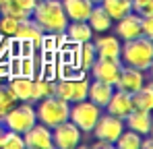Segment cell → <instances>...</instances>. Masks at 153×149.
<instances>
[{
	"label": "cell",
	"instance_id": "cell-1",
	"mask_svg": "<svg viewBox=\"0 0 153 149\" xmlns=\"http://www.w3.org/2000/svg\"><path fill=\"white\" fill-rule=\"evenodd\" d=\"M31 19L39 25L46 33H64L66 31V13L62 8L60 0H37L33 10H31Z\"/></svg>",
	"mask_w": 153,
	"mask_h": 149
},
{
	"label": "cell",
	"instance_id": "cell-2",
	"mask_svg": "<svg viewBox=\"0 0 153 149\" xmlns=\"http://www.w3.org/2000/svg\"><path fill=\"white\" fill-rule=\"evenodd\" d=\"M120 56L126 66L139 69V71H149L153 64V39L139 35L134 39H126L124 46L120 48Z\"/></svg>",
	"mask_w": 153,
	"mask_h": 149
},
{
	"label": "cell",
	"instance_id": "cell-3",
	"mask_svg": "<svg viewBox=\"0 0 153 149\" xmlns=\"http://www.w3.org/2000/svg\"><path fill=\"white\" fill-rule=\"evenodd\" d=\"M68 112H71V104L64 101V99L56 98V95H48L39 101L37 106V120L42 124H46L48 128H54L56 124L68 120Z\"/></svg>",
	"mask_w": 153,
	"mask_h": 149
},
{
	"label": "cell",
	"instance_id": "cell-4",
	"mask_svg": "<svg viewBox=\"0 0 153 149\" xmlns=\"http://www.w3.org/2000/svg\"><path fill=\"white\" fill-rule=\"evenodd\" d=\"M100 114H102L100 106H95L93 101L81 99V101H75V106L71 108L68 120L75 124L81 133H91L95 122H97V118H100Z\"/></svg>",
	"mask_w": 153,
	"mask_h": 149
},
{
	"label": "cell",
	"instance_id": "cell-5",
	"mask_svg": "<svg viewBox=\"0 0 153 149\" xmlns=\"http://www.w3.org/2000/svg\"><path fill=\"white\" fill-rule=\"evenodd\" d=\"M35 122H37V116H35V110L29 104H23L19 108H10L6 114L0 116V124L6 130H15L19 135H23L25 130H29Z\"/></svg>",
	"mask_w": 153,
	"mask_h": 149
},
{
	"label": "cell",
	"instance_id": "cell-6",
	"mask_svg": "<svg viewBox=\"0 0 153 149\" xmlns=\"http://www.w3.org/2000/svg\"><path fill=\"white\" fill-rule=\"evenodd\" d=\"M87 89H89V83L85 79H62L54 83V95L68 104L87 99Z\"/></svg>",
	"mask_w": 153,
	"mask_h": 149
},
{
	"label": "cell",
	"instance_id": "cell-7",
	"mask_svg": "<svg viewBox=\"0 0 153 149\" xmlns=\"http://www.w3.org/2000/svg\"><path fill=\"white\" fill-rule=\"evenodd\" d=\"M124 130V120L118 118V116H112V114H100L97 122L93 126V135L102 141H108V143H114L118 139V135Z\"/></svg>",
	"mask_w": 153,
	"mask_h": 149
},
{
	"label": "cell",
	"instance_id": "cell-8",
	"mask_svg": "<svg viewBox=\"0 0 153 149\" xmlns=\"http://www.w3.org/2000/svg\"><path fill=\"white\" fill-rule=\"evenodd\" d=\"M44 35H46V31L29 17V19L19 21L17 31H15L13 37H17L21 44H25V46H29V48H39V46L44 44Z\"/></svg>",
	"mask_w": 153,
	"mask_h": 149
},
{
	"label": "cell",
	"instance_id": "cell-9",
	"mask_svg": "<svg viewBox=\"0 0 153 149\" xmlns=\"http://www.w3.org/2000/svg\"><path fill=\"white\" fill-rule=\"evenodd\" d=\"M52 141H54V147H58V149H73L81 141V130L71 120H64V122L54 126Z\"/></svg>",
	"mask_w": 153,
	"mask_h": 149
},
{
	"label": "cell",
	"instance_id": "cell-10",
	"mask_svg": "<svg viewBox=\"0 0 153 149\" xmlns=\"http://www.w3.org/2000/svg\"><path fill=\"white\" fill-rule=\"evenodd\" d=\"M120 58H95V62L91 64V73L95 79L105 81V83H116L118 74H120Z\"/></svg>",
	"mask_w": 153,
	"mask_h": 149
},
{
	"label": "cell",
	"instance_id": "cell-11",
	"mask_svg": "<svg viewBox=\"0 0 153 149\" xmlns=\"http://www.w3.org/2000/svg\"><path fill=\"white\" fill-rule=\"evenodd\" d=\"M23 141H25V147L31 149H52L54 147V141H52V133L46 124H33L29 130L23 133Z\"/></svg>",
	"mask_w": 153,
	"mask_h": 149
},
{
	"label": "cell",
	"instance_id": "cell-12",
	"mask_svg": "<svg viewBox=\"0 0 153 149\" xmlns=\"http://www.w3.org/2000/svg\"><path fill=\"white\" fill-rule=\"evenodd\" d=\"M145 85V74L139 69H132V66H122L120 69V74H118V81L114 83L116 89H122V91H128V93H134L137 89H141Z\"/></svg>",
	"mask_w": 153,
	"mask_h": 149
},
{
	"label": "cell",
	"instance_id": "cell-13",
	"mask_svg": "<svg viewBox=\"0 0 153 149\" xmlns=\"http://www.w3.org/2000/svg\"><path fill=\"white\" fill-rule=\"evenodd\" d=\"M35 2L37 0H0V15L15 17L17 21L29 19Z\"/></svg>",
	"mask_w": 153,
	"mask_h": 149
},
{
	"label": "cell",
	"instance_id": "cell-14",
	"mask_svg": "<svg viewBox=\"0 0 153 149\" xmlns=\"http://www.w3.org/2000/svg\"><path fill=\"white\" fill-rule=\"evenodd\" d=\"M105 110H108V114L118 116V118L124 120L126 114L132 110V98H130V93L122 91V89H114L112 98L108 99V104H105Z\"/></svg>",
	"mask_w": 153,
	"mask_h": 149
},
{
	"label": "cell",
	"instance_id": "cell-15",
	"mask_svg": "<svg viewBox=\"0 0 153 149\" xmlns=\"http://www.w3.org/2000/svg\"><path fill=\"white\" fill-rule=\"evenodd\" d=\"M116 33H118V37H122L124 42L126 39H134V37H139V35H143V31H141V17L137 15V13H128L124 15L122 19H118V25H116Z\"/></svg>",
	"mask_w": 153,
	"mask_h": 149
},
{
	"label": "cell",
	"instance_id": "cell-16",
	"mask_svg": "<svg viewBox=\"0 0 153 149\" xmlns=\"http://www.w3.org/2000/svg\"><path fill=\"white\" fill-rule=\"evenodd\" d=\"M62 8L66 13L68 21H87L91 8H93V0H60Z\"/></svg>",
	"mask_w": 153,
	"mask_h": 149
},
{
	"label": "cell",
	"instance_id": "cell-17",
	"mask_svg": "<svg viewBox=\"0 0 153 149\" xmlns=\"http://www.w3.org/2000/svg\"><path fill=\"white\" fill-rule=\"evenodd\" d=\"M124 124H128V128L139 135H151V112L132 108L124 118Z\"/></svg>",
	"mask_w": 153,
	"mask_h": 149
},
{
	"label": "cell",
	"instance_id": "cell-18",
	"mask_svg": "<svg viewBox=\"0 0 153 149\" xmlns=\"http://www.w3.org/2000/svg\"><path fill=\"white\" fill-rule=\"evenodd\" d=\"M112 93H114V85L105 83V81H100V79H95L93 83H89V89H87L89 101H93L100 108H105V104H108V99L112 98Z\"/></svg>",
	"mask_w": 153,
	"mask_h": 149
},
{
	"label": "cell",
	"instance_id": "cell-19",
	"mask_svg": "<svg viewBox=\"0 0 153 149\" xmlns=\"http://www.w3.org/2000/svg\"><path fill=\"white\" fill-rule=\"evenodd\" d=\"M87 23L91 27V31L103 33V31H108L112 27V17L105 13V8H103L100 2H95L93 8H91V13H89V17H87Z\"/></svg>",
	"mask_w": 153,
	"mask_h": 149
},
{
	"label": "cell",
	"instance_id": "cell-20",
	"mask_svg": "<svg viewBox=\"0 0 153 149\" xmlns=\"http://www.w3.org/2000/svg\"><path fill=\"white\" fill-rule=\"evenodd\" d=\"M95 52L97 58H120V42L114 35H102L95 39Z\"/></svg>",
	"mask_w": 153,
	"mask_h": 149
},
{
	"label": "cell",
	"instance_id": "cell-21",
	"mask_svg": "<svg viewBox=\"0 0 153 149\" xmlns=\"http://www.w3.org/2000/svg\"><path fill=\"white\" fill-rule=\"evenodd\" d=\"M10 91L15 93V98L21 101H29L31 99V87H33V77H25V74H15L8 83Z\"/></svg>",
	"mask_w": 153,
	"mask_h": 149
},
{
	"label": "cell",
	"instance_id": "cell-22",
	"mask_svg": "<svg viewBox=\"0 0 153 149\" xmlns=\"http://www.w3.org/2000/svg\"><path fill=\"white\" fill-rule=\"evenodd\" d=\"M71 42H76V44H83V42H89L93 37V31L87 21H73L71 25H66V31Z\"/></svg>",
	"mask_w": 153,
	"mask_h": 149
},
{
	"label": "cell",
	"instance_id": "cell-23",
	"mask_svg": "<svg viewBox=\"0 0 153 149\" xmlns=\"http://www.w3.org/2000/svg\"><path fill=\"white\" fill-rule=\"evenodd\" d=\"M130 98H132V108L151 112V108H153V85L151 83H145L141 89H137L134 93H130Z\"/></svg>",
	"mask_w": 153,
	"mask_h": 149
},
{
	"label": "cell",
	"instance_id": "cell-24",
	"mask_svg": "<svg viewBox=\"0 0 153 149\" xmlns=\"http://www.w3.org/2000/svg\"><path fill=\"white\" fill-rule=\"evenodd\" d=\"M100 4L112 17V21L114 19H122L124 15H128L132 10V0H100Z\"/></svg>",
	"mask_w": 153,
	"mask_h": 149
},
{
	"label": "cell",
	"instance_id": "cell-25",
	"mask_svg": "<svg viewBox=\"0 0 153 149\" xmlns=\"http://www.w3.org/2000/svg\"><path fill=\"white\" fill-rule=\"evenodd\" d=\"M54 83L48 77H39V79H33V87H31V99L29 101H37V99H44L48 95H54Z\"/></svg>",
	"mask_w": 153,
	"mask_h": 149
},
{
	"label": "cell",
	"instance_id": "cell-26",
	"mask_svg": "<svg viewBox=\"0 0 153 149\" xmlns=\"http://www.w3.org/2000/svg\"><path fill=\"white\" fill-rule=\"evenodd\" d=\"M81 48L76 50V56H79V66L81 69H91V64L95 62V58H97V52H95V46L91 44V39L89 42H83V44H79Z\"/></svg>",
	"mask_w": 153,
	"mask_h": 149
},
{
	"label": "cell",
	"instance_id": "cell-27",
	"mask_svg": "<svg viewBox=\"0 0 153 149\" xmlns=\"http://www.w3.org/2000/svg\"><path fill=\"white\" fill-rule=\"evenodd\" d=\"M114 145L118 149H139L141 147V135L134 130H122L118 135V139L114 141Z\"/></svg>",
	"mask_w": 153,
	"mask_h": 149
},
{
	"label": "cell",
	"instance_id": "cell-28",
	"mask_svg": "<svg viewBox=\"0 0 153 149\" xmlns=\"http://www.w3.org/2000/svg\"><path fill=\"white\" fill-rule=\"evenodd\" d=\"M0 147H4V149H23L25 147V141H23V137H21L19 133H15V130H4L2 141H0Z\"/></svg>",
	"mask_w": 153,
	"mask_h": 149
},
{
	"label": "cell",
	"instance_id": "cell-29",
	"mask_svg": "<svg viewBox=\"0 0 153 149\" xmlns=\"http://www.w3.org/2000/svg\"><path fill=\"white\" fill-rule=\"evenodd\" d=\"M15 101H17V98H15V93L10 91V87L4 85V83H0V116L6 114V112L13 108Z\"/></svg>",
	"mask_w": 153,
	"mask_h": 149
},
{
	"label": "cell",
	"instance_id": "cell-30",
	"mask_svg": "<svg viewBox=\"0 0 153 149\" xmlns=\"http://www.w3.org/2000/svg\"><path fill=\"white\" fill-rule=\"evenodd\" d=\"M15 64H19L17 69V74H25V77H33V58L31 56H21L15 60Z\"/></svg>",
	"mask_w": 153,
	"mask_h": 149
},
{
	"label": "cell",
	"instance_id": "cell-31",
	"mask_svg": "<svg viewBox=\"0 0 153 149\" xmlns=\"http://www.w3.org/2000/svg\"><path fill=\"white\" fill-rule=\"evenodd\" d=\"M17 25H19V21H17L15 17L2 15V19H0V33H2V35H15Z\"/></svg>",
	"mask_w": 153,
	"mask_h": 149
},
{
	"label": "cell",
	"instance_id": "cell-32",
	"mask_svg": "<svg viewBox=\"0 0 153 149\" xmlns=\"http://www.w3.org/2000/svg\"><path fill=\"white\" fill-rule=\"evenodd\" d=\"M132 10L143 17V15H153V0H132Z\"/></svg>",
	"mask_w": 153,
	"mask_h": 149
},
{
	"label": "cell",
	"instance_id": "cell-33",
	"mask_svg": "<svg viewBox=\"0 0 153 149\" xmlns=\"http://www.w3.org/2000/svg\"><path fill=\"white\" fill-rule=\"evenodd\" d=\"M141 31L145 37L153 39V15H143L141 17Z\"/></svg>",
	"mask_w": 153,
	"mask_h": 149
},
{
	"label": "cell",
	"instance_id": "cell-34",
	"mask_svg": "<svg viewBox=\"0 0 153 149\" xmlns=\"http://www.w3.org/2000/svg\"><path fill=\"white\" fill-rule=\"evenodd\" d=\"M112 145H114V143H108V141H102V139H100L93 147H95V149H112Z\"/></svg>",
	"mask_w": 153,
	"mask_h": 149
},
{
	"label": "cell",
	"instance_id": "cell-35",
	"mask_svg": "<svg viewBox=\"0 0 153 149\" xmlns=\"http://www.w3.org/2000/svg\"><path fill=\"white\" fill-rule=\"evenodd\" d=\"M8 73H10V66H8L6 62H0V79H2V77H6Z\"/></svg>",
	"mask_w": 153,
	"mask_h": 149
},
{
	"label": "cell",
	"instance_id": "cell-36",
	"mask_svg": "<svg viewBox=\"0 0 153 149\" xmlns=\"http://www.w3.org/2000/svg\"><path fill=\"white\" fill-rule=\"evenodd\" d=\"M4 130H6V128H4V126L0 124V141H2V135H4Z\"/></svg>",
	"mask_w": 153,
	"mask_h": 149
},
{
	"label": "cell",
	"instance_id": "cell-37",
	"mask_svg": "<svg viewBox=\"0 0 153 149\" xmlns=\"http://www.w3.org/2000/svg\"><path fill=\"white\" fill-rule=\"evenodd\" d=\"M93 2H100V0H93Z\"/></svg>",
	"mask_w": 153,
	"mask_h": 149
}]
</instances>
